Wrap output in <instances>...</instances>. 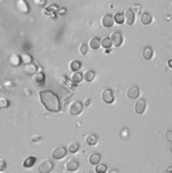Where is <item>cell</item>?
<instances>
[{
	"label": "cell",
	"instance_id": "e0dca14e",
	"mask_svg": "<svg viewBox=\"0 0 172 173\" xmlns=\"http://www.w3.org/2000/svg\"><path fill=\"white\" fill-rule=\"evenodd\" d=\"M153 56H154V50L150 47H145L142 49V57H144L145 60H152Z\"/></svg>",
	"mask_w": 172,
	"mask_h": 173
},
{
	"label": "cell",
	"instance_id": "8992f818",
	"mask_svg": "<svg viewBox=\"0 0 172 173\" xmlns=\"http://www.w3.org/2000/svg\"><path fill=\"white\" fill-rule=\"evenodd\" d=\"M53 169V163L51 160H44L39 165V172L40 173H51Z\"/></svg>",
	"mask_w": 172,
	"mask_h": 173
},
{
	"label": "cell",
	"instance_id": "8fae6325",
	"mask_svg": "<svg viewBox=\"0 0 172 173\" xmlns=\"http://www.w3.org/2000/svg\"><path fill=\"white\" fill-rule=\"evenodd\" d=\"M101 25L106 28H109L114 25V19H113V16L111 14H105V16L101 18Z\"/></svg>",
	"mask_w": 172,
	"mask_h": 173
},
{
	"label": "cell",
	"instance_id": "f1b7e54d",
	"mask_svg": "<svg viewBox=\"0 0 172 173\" xmlns=\"http://www.w3.org/2000/svg\"><path fill=\"white\" fill-rule=\"evenodd\" d=\"M19 58H21V62H22L24 65H27V63L32 62V57L30 54H21Z\"/></svg>",
	"mask_w": 172,
	"mask_h": 173
},
{
	"label": "cell",
	"instance_id": "d4e9b609",
	"mask_svg": "<svg viewBox=\"0 0 172 173\" xmlns=\"http://www.w3.org/2000/svg\"><path fill=\"white\" fill-rule=\"evenodd\" d=\"M113 19H114V23L123 25V23H124V14H123V13H117L115 16L113 17Z\"/></svg>",
	"mask_w": 172,
	"mask_h": 173
},
{
	"label": "cell",
	"instance_id": "7a4b0ae2",
	"mask_svg": "<svg viewBox=\"0 0 172 173\" xmlns=\"http://www.w3.org/2000/svg\"><path fill=\"white\" fill-rule=\"evenodd\" d=\"M66 154H67V149L65 146H57L52 151V156L54 158V159H58V160L63 159V158L66 156Z\"/></svg>",
	"mask_w": 172,
	"mask_h": 173
},
{
	"label": "cell",
	"instance_id": "b9f144b4",
	"mask_svg": "<svg viewBox=\"0 0 172 173\" xmlns=\"http://www.w3.org/2000/svg\"><path fill=\"white\" fill-rule=\"evenodd\" d=\"M168 67H170V69H171V67H172V61H171V60H170V61H168Z\"/></svg>",
	"mask_w": 172,
	"mask_h": 173
},
{
	"label": "cell",
	"instance_id": "6da1fadb",
	"mask_svg": "<svg viewBox=\"0 0 172 173\" xmlns=\"http://www.w3.org/2000/svg\"><path fill=\"white\" fill-rule=\"evenodd\" d=\"M40 101L44 105L47 110L52 111V112H58L61 110V103H60V98L52 91H41L40 92Z\"/></svg>",
	"mask_w": 172,
	"mask_h": 173
},
{
	"label": "cell",
	"instance_id": "603a6c76",
	"mask_svg": "<svg viewBox=\"0 0 172 173\" xmlns=\"http://www.w3.org/2000/svg\"><path fill=\"white\" fill-rule=\"evenodd\" d=\"M95 76H96V74H95V71L93 70H88L85 74H83V79L84 80H87V82H93L95 80Z\"/></svg>",
	"mask_w": 172,
	"mask_h": 173
},
{
	"label": "cell",
	"instance_id": "5bb4252c",
	"mask_svg": "<svg viewBox=\"0 0 172 173\" xmlns=\"http://www.w3.org/2000/svg\"><path fill=\"white\" fill-rule=\"evenodd\" d=\"M25 73L28 75H34L35 73H38V65H35L32 62L25 65Z\"/></svg>",
	"mask_w": 172,
	"mask_h": 173
},
{
	"label": "cell",
	"instance_id": "d6986e66",
	"mask_svg": "<svg viewBox=\"0 0 172 173\" xmlns=\"http://www.w3.org/2000/svg\"><path fill=\"white\" fill-rule=\"evenodd\" d=\"M89 163L92 165H96L98 163H101V155H100L98 153H93L89 155Z\"/></svg>",
	"mask_w": 172,
	"mask_h": 173
},
{
	"label": "cell",
	"instance_id": "d590c367",
	"mask_svg": "<svg viewBox=\"0 0 172 173\" xmlns=\"http://www.w3.org/2000/svg\"><path fill=\"white\" fill-rule=\"evenodd\" d=\"M34 3H35V5L43 6V5H45V0H34Z\"/></svg>",
	"mask_w": 172,
	"mask_h": 173
},
{
	"label": "cell",
	"instance_id": "83f0119b",
	"mask_svg": "<svg viewBox=\"0 0 172 173\" xmlns=\"http://www.w3.org/2000/svg\"><path fill=\"white\" fill-rule=\"evenodd\" d=\"M70 69L73 70L74 73H75V71H79L82 69V62L80 61H73L70 63Z\"/></svg>",
	"mask_w": 172,
	"mask_h": 173
},
{
	"label": "cell",
	"instance_id": "f546056e",
	"mask_svg": "<svg viewBox=\"0 0 172 173\" xmlns=\"http://www.w3.org/2000/svg\"><path fill=\"white\" fill-rule=\"evenodd\" d=\"M101 45H102L105 49H110V47L113 45V43H111L110 38H104V39L101 40Z\"/></svg>",
	"mask_w": 172,
	"mask_h": 173
},
{
	"label": "cell",
	"instance_id": "4fadbf2b",
	"mask_svg": "<svg viewBox=\"0 0 172 173\" xmlns=\"http://www.w3.org/2000/svg\"><path fill=\"white\" fill-rule=\"evenodd\" d=\"M79 167H80L79 162H78V160H75V159L70 160V162L66 164V169H67L69 172H76L78 169H79Z\"/></svg>",
	"mask_w": 172,
	"mask_h": 173
},
{
	"label": "cell",
	"instance_id": "ab89813d",
	"mask_svg": "<svg viewBox=\"0 0 172 173\" xmlns=\"http://www.w3.org/2000/svg\"><path fill=\"white\" fill-rule=\"evenodd\" d=\"M40 138H41V137H40L39 134H38V136L35 134V136L32 137V142H39V141H40Z\"/></svg>",
	"mask_w": 172,
	"mask_h": 173
},
{
	"label": "cell",
	"instance_id": "74e56055",
	"mask_svg": "<svg viewBox=\"0 0 172 173\" xmlns=\"http://www.w3.org/2000/svg\"><path fill=\"white\" fill-rule=\"evenodd\" d=\"M106 173H120L119 172V169H117V168H107V171H106Z\"/></svg>",
	"mask_w": 172,
	"mask_h": 173
},
{
	"label": "cell",
	"instance_id": "5b68a950",
	"mask_svg": "<svg viewBox=\"0 0 172 173\" xmlns=\"http://www.w3.org/2000/svg\"><path fill=\"white\" fill-rule=\"evenodd\" d=\"M101 97H102V99H104V102H105V103H113V102H114V99H115V98H114V93H113V91L109 89V88H106V89L102 91Z\"/></svg>",
	"mask_w": 172,
	"mask_h": 173
},
{
	"label": "cell",
	"instance_id": "7bdbcfd3",
	"mask_svg": "<svg viewBox=\"0 0 172 173\" xmlns=\"http://www.w3.org/2000/svg\"><path fill=\"white\" fill-rule=\"evenodd\" d=\"M88 173H91V172H88Z\"/></svg>",
	"mask_w": 172,
	"mask_h": 173
},
{
	"label": "cell",
	"instance_id": "277c9868",
	"mask_svg": "<svg viewBox=\"0 0 172 173\" xmlns=\"http://www.w3.org/2000/svg\"><path fill=\"white\" fill-rule=\"evenodd\" d=\"M126 95H127V97L130 98V99L139 98V97H140V88H139L137 85H131V86H128Z\"/></svg>",
	"mask_w": 172,
	"mask_h": 173
},
{
	"label": "cell",
	"instance_id": "1f68e13d",
	"mask_svg": "<svg viewBox=\"0 0 172 173\" xmlns=\"http://www.w3.org/2000/svg\"><path fill=\"white\" fill-rule=\"evenodd\" d=\"M128 134H130V131H128V128H123L120 131V138L122 140H127L128 138Z\"/></svg>",
	"mask_w": 172,
	"mask_h": 173
},
{
	"label": "cell",
	"instance_id": "e575fe53",
	"mask_svg": "<svg viewBox=\"0 0 172 173\" xmlns=\"http://www.w3.org/2000/svg\"><path fill=\"white\" fill-rule=\"evenodd\" d=\"M5 167H6L5 160H4V159H0V172H3V171L5 169Z\"/></svg>",
	"mask_w": 172,
	"mask_h": 173
},
{
	"label": "cell",
	"instance_id": "60d3db41",
	"mask_svg": "<svg viewBox=\"0 0 172 173\" xmlns=\"http://www.w3.org/2000/svg\"><path fill=\"white\" fill-rule=\"evenodd\" d=\"M92 103V101H91V98H87V99H85V102H84V105L85 106H89Z\"/></svg>",
	"mask_w": 172,
	"mask_h": 173
},
{
	"label": "cell",
	"instance_id": "ac0fdd59",
	"mask_svg": "<svg viewBox=\"0 0 172 173\" xmlns=\"http://www.w3.org/2000/svg\"><path fill=\"white\" fill-rule=\"evenodd\" d=\"M70 80L74 84H79L83 80V74H80V71H75V73L70 76Z\"/></svg>",
	"mask_w": 172,
	"mask_h": 173
},
{
	"label": "cell",
	"instance_id": "ba28073f",
	"mask_svg": "<svg viewBox=\"0 0 172 173\" xmlns=\"http://www.w3.org/2000/svg\"><path fill=\"white\" fill-rule=\"evenodd\" d=\"M110 40H111V43H113V45L120 47L122 44H123V35H122L120 32H118V31H115V32H113Z\"/></svg>",
	"mask_w": 172,
	"mask_h": 173
},
{
	"label": "cell",
	"instance_id": "d6a6232c",
	"mask_svg": "<svg viewBox=\"0 0 172 173\" xmlns=\"http://www.w3.org/2000/svg\"><path fill=\"white\" fill-rule=\"evenodd\" d=\"M131 11L135 13V16H136V14H140V13H141V5H140V4H133V6H132Z\"/></svg>",
	"mask_w": 172,
	"mask_h": 173
},
{
	"label": "cell",
	"instance_id": "44dd1931",
	"mask_svg": "<svg viewBox=\"0 0 172 173\" xmlns=\"http://www.w3.org/2000/svg\"><path fill=\"white\" fill-rule=\"evenodd\" d=\"M88 47H91L92 49H98L100 47H101V40H100L98 38H92V39L89 40Z\"/></svg>",
	"mask_w": 172,
	"mask_h": 173
},
{
	"label": "cell",
	"instance_id": "9c48e42d",
	"mask_svg": "<svg viewBox=\"0 0 172 173\" xmlns=\"http://www.w3.org/2000/svg\"><path fill=\"white\" fill-rule=\"evenodd\" d=\"M16 6H17V11L19 13H28V11H30V8H28V4L25 2V0H17L16 3Z\"/></svg>",
	"mask_w": 172,
	"mask_h": 173
},
{
	"label": "cell",
	"instance_id": "ffe728a7",
	"mask_svg": "<svg viewBox=\"0 0 172 173\" xmlns=\"http://www.w3.org/2000/svg\"><path fill=\"white\" fill-rule=\"evenodd\" d=\"M57 9H58V6L57 5H54V4H52V5H48V8H45L44 9V13L47 14V16H54V14L57 13Z\"/></svg>",
	"mask_w": 172,
	"mask_h": 173
},
{
	"label": "cell",
	"instance_id": "9a60e30c",
	"mask_svg": "<svg viewBox=\"0 0 172 173\" xmlns=\"http://www.w3.org/2000/svg\"><path fill=\"white\" fill-rule=\"evenodd\" d=\"M8 62H9V65L12 67H18L19 63H21V58H19L18 54H12V56H9Z\"/></svg>",
	"mask_w": 172,
	"mask_h": 173
},
{
	"label": "cell",
	"instance_id": "cb8c5ba5",
	"mask_svg": "<svg viewBox=\"0 0 172 173\" xmlns=\"http://www.w3.org/2000/svg\"><path fill=\"white\" fill-rule=\"evenodd\" d=\"M35 162H37V158L35 156H28L27 159H25V162H24V167L25 168H31L32 165L35 164Z\"/></svg>",
	"mask_w": 172,
	"mask_h": 173
},
{
	"label": "cell",
	"instance_id": "8d00e7d4",
	"mask_svg": "<svg viewBox=\"0 0 172 173\" xmlns=\"http://www.w3.org/2000/svg\"><path fill=\"white\" fill-rule=\"evenodd\" d=\"M166 138H167L168 142L172 141V132H171V131H167V132H166Z\"/></svg>",
	"mask_w": 172,
	"mask_h": 173
},
{
	"label": "cell",
	"instance_id": "7c38bea8",
	"mask_svg": "<svg viewBox=\"0 0 172 173\" xmlns=\"http://www.w3.org/2000/svg\"><path fill=\"white\" fill-rule=\"evenodd\" d=\"M140 22H141L142 25H150V23L153 22V16H152L150 13H148V12L142 13L141 17H140Z\"/></svg>",
	"mask_w": 172,
	"mask_h": 173
},
{
	"label": "cell",
	"instance_id": "836d02e7",
	"mask_svg": "<svg viewBox=\"0 0 172 173\" xmlns=\"http://www.w3.org/2000/svg\"><path fill=\"white\" fill-rule=\"evenodd\" d=\"M87 52H88V44H82L80 45V53L82 54H87Z\"/></svg>",
	"mask_w": 172,
	"mask_h": 173
},
{
	"label": "cell",
	"instance_id": "4dcf8cb0",
	"mask_svg": "<svg viewBox=\"0 0 172 173\" xmlns=\"http://www.w3.org/2000/svg\"><path fill=\"white\" fill-rule=\"evenodd\" d=\"M8 106H9V101L4 97H0V109H6Z\"/></svg>",
	"mask_w": 172,
	"mask_h": 173
},
{
	"label": "cell",
	"instance_id": "7402d4cb",
	"mask_svg": "<svg viewBox=\"0 0 172 173\" xmlns=\"http://www.w3.org/2000/svg\"><path fill=\"white\" fill-rule=\"evenodd\" d=\"M34 80L37 82L38 84H44V82H45V76H44V74L43 73H35L34 74Z\"/></svg>",
	"mask_w": 172,
	"mask_h": 173
},
{
	"label": "cell",
	"instance_id": "52a82bcc",
	"mask_svg": "<svg viewBox=\"0 0 172 173\" xmlns=\"http://www.w3.org/2000/svg\"><path fill=\"white\" fill-rule=\"evenodd\" d=\"M145 110H146V101H145L144 98L137 99V102H136V105H135V111H136V114L141 115V114L145 112Z\"/></svg>",
	"mask_w": 172,
	"mask_h": 173
},
{
	"label": "cell",
	"instance_id": "484cf974",
	"mask_svg": "<svg viewBox=\"0 0 172 173\" xmlns=\"http://www.w3.org/2000/svg\"><path fill=\"white\" fill-rule=\"evenodd\" d=\"M67 150H69V153H71V154H75L78 150L80 149V145L78 142H73V143H70L69 145V147H66Z\"/></svg>",
	"mask_w": 172,
	"mask_h": 173
},
{
	"label": "cell",
	"instance_id": "30bf717a",
	"mask_svg": "<svg viewBox=\"0 0 172 173\" xmlns=\"http://www.w3.org/2000/svg\"><path fill=\"white\" fill-rule=\"evenodd\" d=\"M124 22L127 23V25H133L135 23V13L131 11V9H127L124 13Z\"/></svg>",
	"mask_w": 172,
	"mask_h": 173
},
{
	"label": "cell",
	"instance_id": "3957f363",
	"mask_svg": "<svg viewBox=\"0 0 172 173\" xmlns=\"http://www.w3.org/2000/svg\"><path fill=\"white\" fill-rule=\"evenodd\" d=\"M83 107H84V105L80 101H74V102H71V105H70V114L76 116V115H79L83 111Z\"/></svg>",
	"mask_w": 172,
	"mask_h": 173
},
{
	"label": "cell",
	"instance_id": "2e32d148",
	"mask_svg": "<svg viewBox=\"0 0 172 173\" xmlns=\"http://www.w3.org/2000/svg\"><path fill=\"white\" fill-rule=\"evenodd\" d=\"M85 142H87V145L89 146H96L97 145V142H98V137L96 134H88L87 136V138H85Z\"/></svg>",
	"mask_w": 172,
	"mask_h": 173
},
{
	"label": "cell",
	"instance_id": "f35d334b",
	"mask_svg": "<svg viewBox=\"0 0 172 173\" xmlns=\"http://www.w3.org/2000/svg\"><path fill=\"white\" fill-rule=\"evenodd\" d=\"M57 13H60V16H63V14L66 13V9L65 8H58L57 9Z\"/></svg>",
	"mask_w": 172,
	"mask_h": 173
},
{
	"label": "cell",
	"instance_id": "4316f807",
	"mask_svg": "<svg viewBox=\"0 0 172 173\" xmlns=\"http://www.w3.org/2000/svg\"><path fill=\"white\" fill-rule=\"evenodd\" d=\"M95 167H96L97 173H106V171H107V165L105 163H98V164L95 165Z\"/></svg>",
	"mask_w": 172,
	"mask_h": 173
}]
</instances>
